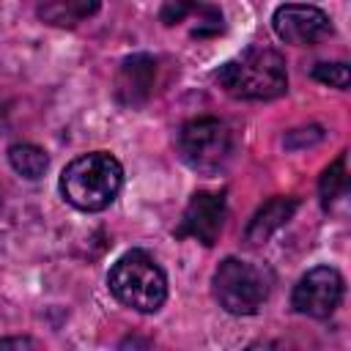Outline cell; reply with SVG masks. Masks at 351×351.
<instances>
[{"label":"cell","mask_w":351,"mask_h":351,"mask_svg":"<svg viewBox=\"0 0 351 351\" xmlns=\"http://www.w3.org/2000/svg\"><path fill=\"white\" fill-rule=\"evenodd\" d=\"M214 80L219 82V88H225V93L250 101H269L288 90L285 58L263 44L247 47L241 55L222 63Z\"/></svg>","instance_id":"1"},{"label":"cell","mask_w":351,"mask_h":351,"mask_svg":"<svg viewBox=\"0 0 351 351\" xmlns=\"http://www.w3.org/2000/svg\"><path fill=\"white\" fill-rule=\"evenodd\" d=\"M123 186V167L107 151H90L77 156L60 173V195L80 211L107 208Z\"/></svg>","instance_id":"2"},{"label":"cell","mask_w":351,"mask_h":351,"mask_svg":"<svg viewBox=\"0 0 351 351\" xmlns=\"http://www.w3.org/2000/svg\"><path fill=\"white\" fill-rule=\"evenodd\" d=\"M107 285L121 304L137 313H156L167 299V277L159 263L143 250L123 252L112 263Z\"/></svg>","instance_id":"3"},{"label":"cell","mask_w":351,"mask_h":351,"mask_svg":"<svg viewBox=\"0 0 351 351\" xmlns=\"http://www.w3.org/2000/svg\"><path fill=\"white\" fill-rule=\"evenodd\" d=\"M211 285L214 299L222 310H228L230 315H252L269 299L271 271L241 258H225L217 266Z\"/></svg>","instance_id":"4"},{"label":"cell","mask_w":351,"mask_h":351,"mask_svg":"<svg viewBox=\"0 0 351 351\" xmlns=\"http://www.w3.org/2000/svg\"><path fill=\"white\" fill-rule=\"evenodd\" d=\"M233 151V134L225 121L203 115L192 118L178 132V154L181 159L203 176H214L225 167Z\"/></svg>","instance_id":"5"},{"label":"cell","mask_w":351,"mask_h":351,"mask_svg":"<svg viewBox=\"0 0 351 351\" xmlns=\"http://www.w3.org/2000/svg\"><path fill=\"white\" fill-rule=\"evenodd\" d=\"M346 293V280L335 266H313L293 285L291 304L307 318H329Z\"/></svg>","instance_id":"6"},{"label":"cell","mask_w":351,"mask_h":351,"mask_svg":"<svg viewBox=\"0 0 351 351\" xmlns=\"http://www.w3.org/2000/svg\"><path fill=\"white\" fill-rule=\"evenodd\" d=\"M271 25H274V33L293 47H313L332 33V22L321 8L296 5V3L277 5Z\"/></svg>","instance_id":"7"},{"label":"cell","mask_w":351,"mask_h":351,"mask_svg":"<svg viewBox=\"0 0 351 351\" xmlns=\"http://www.w3.org/2000/svg\"><path fill=\"white\" fill-rule=\"evenodd\" d=\"M222 222H225V195L222 192H195L186 211H184V219L178 225V236H189V239H197L200 244L211 247L222 230Z\"/></svg>","instance_id":"8"},{"label":"cell","mask_w":351,"mask_h":351,"mask_svg":"<svg viewBox=\"0 0 351 351\" xmlns=\"http://www.w3.org/2000/svg\"><path fill=\"white\" fill-rule=\"evenodd\" d=\"M156 77V60L151 55H132L121 63L115 77V96L121 104L137 107L151 96Z\"/></svg>","instance_id":"9"},{"label":"cell","mask_w":351,"mask_h":351,"mask_svg":"<svg viewBox=\"0 0 351 351\" xmlns=\"http://www.w3.org/2000/svg\"><path fill=\"white\" fill-rule=\"evenodd\" d=\"M296 206H299L296 197H271L269 203H263V208H258V214L247 225V244L252 247L266 244V239L293 217Z\"/></svg>","instance_id":"10"},{"label":"cell","mask_w":351,"mask_h":351,"mask_svg":"<svg viewBox=\"0 0 351 351\" xmlns=\"http://www.w3.org/2000/svg\"><path fill=\"white\" fill-rule=\"evenodd\" d=\"M8 162H11V167H14L19 176H25V178H30V181L41 178L44 170H47V165H49L44 148H38V145H33V143H16V145H11V148H8Z\"/></svg>","instance_id":"11"},{"label":"cell","mask_w":351,"mask_h":351,"mask_svg":"<svg viewBox=\"0 0 351 351\" xmlns=\"http://www.w3.org/2000/svg\"><path fill=\"white\" fill-rule=\"evenodd\" d=\"M99 11V3H80V0H66V3H44L38 5V16L52 22V25H77L85 16Z\"/></svg>","instance_id":"12"},{"label":"cell","mask_w":351,"mask_h":351,"mask_svg":"<svg viewBox=\"0 0 351 351\" xmlns=\"http://www.w3.org/2000/svg\"><path fill=\"white\" fill-rule=\"evenodd\" d=\"M348 189V173H346V154H340L321 176V184H318V192H321V203L324 208H329L335 200H340Z\"/></svg>","instance_id":"13"},{"label":"cell","mask_w":351,"mask_h":351,"mask_svg":"<svg viewBox=\"0 0 351 351\" xmlns=\"http://www.w3.org/2000/svg\"><path fill=\"white\" fill-rule=\"evenodd\" d=\"M313 77L318 82H326L332 88H340L346 90L348 82H351V71H348V63H318L313 69Z\"/></svg>","instance_id":"14"},{"label":"cell","mask_w":351,"mask_h":351,"mask_svg":"<svg viewBox=\"0 0 351 351\" xmlns=\"http://www.w3.org/2000/svg\"><path fill=\"white\" fill-rule=\"evenodd\" d=\"M0 351H41L33 337H5L0 340Z\"/></svg>","instance_id":"15"},{"label":"cell","mask_w":351,"mask_h":351,"mask_svg":"<svg viewBox=\"0 0 351 351\" xmlns=\"http://www.w3.org/2000/svg\"><path fill=\"white\" fill-rule=\"evenodd\" d=\"M244 351H282V346L274 343V340H255V343H250Z\"/></svg>","instance_id":"16"}]
</instances>
